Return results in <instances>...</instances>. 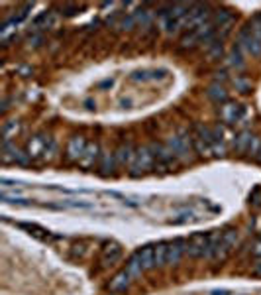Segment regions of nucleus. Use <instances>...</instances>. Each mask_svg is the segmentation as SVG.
Segmentation results:
<instances>
[{
    "mask_svg": "<svg viewBox=\"0 0 261 295\" xmlns=\"http://www.w3.org/2000/svg\"><path fill=\"white\" fill-rule=\"evenodd\" d=\"M151 161H153V153H151V149L149 148H139L137 151H135V157H133V161H131V175H139L141 171H145V169H149L151 167Z\"/></svg>",
    "mask_w": 261,
    "mask_h": 295,
    "instance_id": "obj_1",
    "label": "nucleus"
},
{
    "mask_svg": "<svg viewBox=\"0 0 261 295\" xmlns=\"http://www.w3.org/2000/svg\"><path fill=\"white\" fill-rule=\"evenodd\" d=\"M206 250H208V234L204 232L195 234L187 244V252L191 258H202L206 256Z\"/></svg>",
    "mask_w": 261,
    "mask_h": 295,
    "instance_id": "obj_2",
    "label": "nucleus"
},
{
    "mask_svg": "<svg viewBox=\"0 0 261 295\" xmlns=\"http://www.w3.org/2000/svg\"><path fill=\"white\" fill-rule=\"evenodd\" d=\"M187 252V242L183 238H175L169 242V252H167V266H175L181 262L183 254Z\"/></svg>",
    "mask_w": 261,
    "mask_h": 295,
    "instance_id": "obj_3",
    "label": "nucleus"
},
{
    "mask_svg": "<svg viewBox=\"0 0 261 295\" xmlns=\"http://www.w3.org/2000/svg\"><path fill=\"white\" fill-rule=\"evenodd\" d=\"M122 256V248L118 244H106L104 250H102V258H100V264L106 268V266H112L118 258Z\"/></svg>",
    "mask_w": 261,
    "mask_h": 295,
    "instance_id": "obj_4",
    "label": "nucleus"
},
{
    "mask_svg": "<svg viewBox=\"0 0 261 295\" xmlns=\"http://www.w3.org/2000/svg\"><path fill=\"white\" fill-rule=\"evenodd\" d=\"M244 114H246V111H244V107H240V105H226V107L222 109V118H224L226 122H230V124L242 120Z\"/></svg>",
    "mask_w": 261,
    "mask_h": 295,
    "instance_id": "obj_5",
    "label": "nucleus"
},
{
    "mask_svg": "<svg viewBox=\"0 0 261 295\" xmlns=\"http://www.w3.org/2000/svg\"><path fill=\"white\" fill-rule=\"evenodd\" d=\"M169 149L173 151V155L179 157H189V140L181 138V136H173L169 140Z\"/></svg>",
    "mask_w": 261,
    "mask_h": 295,
    "instance_id": "obj_6",
    "label": "nucleus"
},
{
    "mask_svg": "<svg viewBox=\"0 0 261 295\" xmlns=\"http://www.w3.org/2000/svg\"><path fill=\"white\" fill-rule=\"evenodd\" d=\"M85 149H87L85 140H83L81 136H75V138H71V142H69V146H67V155H69L71 159H81L83 153H85Z\"/></svg>",
    "mask_w": 261,
    "mask_h": 295,
    "instance_id": "obj_7",
    "label": "nucleus"
},
{
    "mask_svg": "<svg viewBox=\"0 0 261 295\" xmlns=\"http://www.w3.org/2000/svg\"><path fill=\"white\" fill-rule=\"evenodd\" d=\"M151 153H153V157L159 161V163H163V165H169L171 161H173V151L169 149V148H165L163 144H151Z\"/></svg>",
    "mask_w": 261,
    "mask_h": 295,
    "instance_id": "obj_8",
    "label": "nucleus"
},
{
    "mask_svg": "<svg viewBox=\"0 0 261 295\" xmlns=\"http://www.w3.org/2000/svg\"><path fill=\"white\" fill-rule=\"evenodd\" d=\"M167 252H169V242H159L157 246H153V266L155 268L167 266Z\"/></svg>",
    "mask_w": 261,
    "mask_h": 295,
    "instance_id": "obj_9",
    "label": "nucleus"
},
{
    "mask_svg": "<svg viewBox=\"0 0 261 295\" xmlns=\"http://www.w3.org/2000/svg\"><path fill=\"white\" fill-rule=\"evenodd\" d=\"M133 256L137 258V262H139V266H141L143 272L155 268V266H153V248H151V246H145V248L137 250Z\"/></svg>",
    "mask_w": 261,
    "mask_h": 295,
    "instance_id": "obj_10",
    "label": "nucleus"
},
{
    "mask_svg": "<svg viewBox=\"0 0 261 295\" xmlns=\"http://www.w3.org/2000/svg\"><path fill=\"white\" fill-rule=\"evenodd\" d=\"M130 280L131 276L124 270V272H120V274H116L114 276V280L110 282V290L112 292H116V294H120V292H126L128 290V286H130Z\"/></svg>",
    "mask_w": 261,
    "mask_h": 295,
    "instance_id": "obj_11",
    "label": "nucleus"
},
{
    "mask_svg": "<svg viewBox=\"0 0 261 295\" xmlns=\"http://www.w3.org/2000/svg\"><path fill=\"white\" fill-rule=\"evenodd\" d=\"M206 95H208V99H210L212 103H216V105H220V103H226V101H228V93H226V89H224L222 85H218V83L210 85V87H208V91H206Z\"/></svg>",
    "mask_w": 261,
    "mask_h": 295,
    "instance_id": "obj_12",
    "label": "nucleus"
},
{
    "mask_svg": "<svg viewBox=\"0 0 261 295\" xmlns=\"http://www.w3.org/2000/svg\"><path fill=\"white\" fill-rule=\"evenodd\" d=\"M98 151H100V148L97 146V144H89L87 149H85V153H83V157L79 159L81 165H83V167H91V165H95V161L98 159Z\"/></svg>",
    "mask_w": 261,
    "mask_h": 295,
    "instance_id": "obj_13",
    "label": "nucleus"
},
{
    "mask_svg": "<svg viewBox=\"0 0 261 295\" xmlns=\"http://www.w3.org/2000/svg\"><path fill=\"white\" fill-rule=\"evenodd\" d=\"M116 161L118 163H122V165H131V161H133V157H135V153H133V148L130 144H126V146H120L116 149Z\"/></svg>",
    "mask_w": 261,
    "mask_h": 295,
    "instance_id": "obj_14",
    "label": "nucleus"
},
{
    "mask_svg": "<svg viewBox=\"0 0 261 295\" xmlns=\"http://www.w3.org/2000/svg\"><path fill=\"white\" fill-rule=\"evenodd\" d=\"M114 165H116V155L114 153H104L100 157V173L102 175H112L114 173Z\"/></svg>",
    "mask_w": 261,
    "mask_h": 295,
    "instance_id": "obj_15",
    "label": "nucleus"
},
{
    "mask_svg": "<svg viewBox=\"0 0 261 295\" xmlns=\"http://www.w3.org/2000/svg\"><path fill=\"white\" fill-rule=\"evenodd\" d=\"M47 144H51L49 140L45 138H33L30 144H28V149H30V155H39V153H47Z\"/></svg>",
    "mask_w": 261,
    "mask_h": 295,
    "instance_id": "obj_16",
    "label": "nucleus"
},
{
    "mask_svg": "<svg viewBox=\"0 0 261 295\" xmlns=\"http://www.w3.org/2000/svg\"><path fill=\"white\" fill-rule=\"evenodd\" d=\"M252 134L250 132H242L238 138H236V142H234V148L238 149V151H248V148H250V142H252Z\"/></svg>",
    "mask_w": 261,
    "mask_h": 295,
    "instance_id": "obj_17",
    "label": "nucleus"
},
{
    "mask_svg": "<svg viewBox=\"0 0 261 295\" xmlns=\"http://www.w3.org/2000/svg\"><path fill=\"white\" fill-rule=\"evenodd\" d=\"M228 65H230V67H236V69H242V67H244V59H242L240 49L234 47V49L228 53Z\"/></svg>",
    "mask_w": 261,
    "mask_h": 295,
    "instance_id": "obj_18",
    "label": "nucleus"
},
{
    "mask_svg": "<svg viewBox=\"0 0 261 295\" xmlns=\"http://www.w3.org/2000/svg\"><path fill=\"white\" fill-rule=\"evenodd\" d=\"M126 272L130 274L131 278H135V276H139L143 270H141V266H139V262H137V258L135 256H131L130 262H128V268H126Z\"/></svg>",
    "mask_w": 261,
    "mask_h": 295,
    "instance_id": "obj_19",
    "label": "nucleus"
},
{
    "mask_svg": "<svg viewBox=\"0 0 261 295\" xmlns=\"http://www.w3.org/2000/svg\"><path fill=\"white\" fill-rule=\"evenodd\" d=\"M234 85H236V87H240V89H242V93H248V87H250V85H248V81L236 79V81H234Z\"/></svg>",
    "mask_w": 261,
    "mask_h": 295,
    "instance_id": "obj_20",
    "label": "nucleus"
},
{
    "mask_svg": "<svg viewBox=\"0 0 261 295\" xmlns=\"http://www.w3.org/2000/svg\"><path fill=\"white\" fill-rule=\"evenodd\" d=\"M254 274H256V276H261V264L256 268V270H254Z\"/></svg>",
    "mask_w": 261,
    "mask_h": 295,
    "instance_id": "obj_21",
    "label": "nucleus"
},
{
    "mask_svg": "<svg viewBox=\"0 0 261 295\" xmlns=\"http://www.w3.org/2000/svg\"><path fill=\"white\" fill-rule=\"evenodd\" d=\"M258 159H260V163H261V149H260V153H258Z\"/></svg>",
    "mask_w": 261,
    "mask_h": 295,
    "instance_id": "obj_22",
    "label": "nucleus"
}]
</instances>
